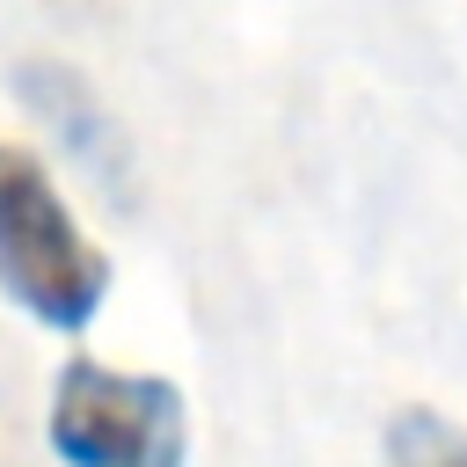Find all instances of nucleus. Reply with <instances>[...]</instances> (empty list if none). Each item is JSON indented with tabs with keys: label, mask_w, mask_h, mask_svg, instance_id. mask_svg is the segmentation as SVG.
<instances>
[{
	"label": "nucleus",
	"mask_w": 467,
	"mask_h": 467,
	"mask_svg": "<svg viewBox=\"0 0 467 467\" xmlns=\"http://www.w3.org/2000/svg\"><path fill=\"white\" fill-rule=\"evenodd\" d=\"M51 452L66 467H182L190 460L182 394L153 372L73 358L51 387Z\"/></svg>",
	"instance_id": "nucleus-2"
},
{
	"label": "nucleus",
	"mask_w": 467,
	"mask_h": 467,
	"mask_svg": "<svg viewBox=\"0 0 467 467\" xmlns=\"http://www.w3.org/2000/svg\"><path fill=\"white\" fill-rule=\"evenodd\" d=\"M0 292L58 336L88 328L109 292V263L80 241L58 182L22 146H0Z\"/></svg>",
	"instance_id": "nucleus-1"
},
{
	"label": "nucleus",
	"mask_w": 467,
	"mask_h": 467,
	"mask_svg": "<svg viewBox=\"0 0 467 467\" xmlns=\"http://www.w3.org/2000/svg\"><path fill=\"white\" fill-rule=\"evenodd\" d=\"M387 467H467V431L445 409H401L387 423Z\"/></svg>",
	"instance_id": "nucleus-4"
},
{
	"label": "nucleus",
	"mask_w": 467,
	"mask_h": 467,
	"mask_svg": "<svg viewBox=\"0 0 467 467\" xmlns=\"http://www.w3.org/2000/svg\"><path fill=\"white\" fill-rule=\"evenodd\" d=\"M15 88H22V102L29 109H44V124L80 153V168H124V146H117V131H109V117L95 109V95H88V80H73L66 66H22L15 73Z\"/></svg>",
	"instance_id": "nucleus-3"
}]
</instances>
